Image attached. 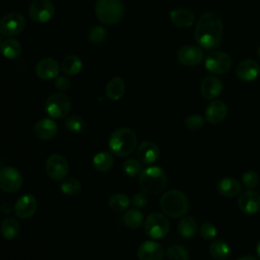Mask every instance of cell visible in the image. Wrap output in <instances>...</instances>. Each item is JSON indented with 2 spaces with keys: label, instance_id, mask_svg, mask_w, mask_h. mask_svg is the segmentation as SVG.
<instances>
[{
  "label": "cell",
  "instance_id": "obj_1",
  "mask_svg": "<svg viewBox=\"0 0 260 260\" xmlns=\"http://www.w3.org/2000/svg\"><path fill=\"white\" fill-rule=\"evenodd\" d=\"M222 32L223 27L220 17L214 12H205L197 20L194 37L200 47L213 50L220 44Z\"/></svg>",
  "mask_w": 260,
  "mask_h": 260
},
{
  "label": "cell",
  "instance_id": "obj_2",
  "mask_svg": "<svg viewBox=\"0 0 260 260\" xmlns=\"http://www.w3.org/2000/svg\"><path fill=\"white\" fill-rule=\"evenodd\" d=\"M108 146L113 155L119 157L128 156L136 149L137 135L128 127L118 128L111 133Z\"/></svg>",
  "mask_w": 260,
  "mask_h": 260
},
{
  "label": "cell",
  "instance_id": "obj_3",
  "mask_svg": "<svg viewBox=\"0 0 260 260\" xmlns=\"http://www.w3.org/2000/svg\"><path fill=\"white\" fill-rule=\"evenodd\" d=\"M159 207L164 214L171 218L184 216L189 210V200L187 196L178 189L166 191L159 200Z\"/></svg>",
  "mask_w": 260,
  "mask_h": 260
},
{
  "label": "cell",
  "instance_id": "obj_4",
  "mask_svg": "<svg viewBox=\"0 0 260 260\" xmlns=\"http://www.w3.org/2000/svg\"><path fill=\"white\" fill-rule=\"evenodd\" d=\"M166 172L157 166H150L142 170L138 177V186L142 192L149 195L160 193L167 186Z\"/></svg>",
  "mask_w": 260,
  "mask_h": 260
},
{
  "label": "cell",
  "instance_id": "obj_5",
  "mask_svg": "<svg viewBox=\"0 0 260 260\" xmlns=\"http://www.w3.org/2000/svg\"><path fill=\"white\" fill-rule=\"evenodd\" d=\"M94 12L96 18L103 24H116L123 17L124 4L122 0H98Z\"/></svg>",
  "mask_w": 260,
  "mask_h": 260
},
{
  "label": "cell",
  "instance_id": "obj_6",
  "mask_svg": "<svg viewBox=\"0 0 260 260\" xmlns=\"http://www.w3.org/2000/svg\"><path fill=\"white\" fill-rule=\"evenodd\" d=\"M71 99L64 92H56L47 98L44 108L50 118H66L71 109Z\"/></svg>",
  "mask_w": 260,
  "mask_h": 260
},
{
  "label": "cell",
  "instance_id": "obj_7",
  "mask_svg": "<svg viewBox=\"0 0 260 260\" xmlns=\"http://www.w3.org/2000/svg\"><path fill=\"white\" fill-rule=\"evenodd\" d=\"M144 232L152 240H161L170 232V222L166 214L160 212L150 213L144 221Z\"/></svg>",
  "mask_w": 260,
  "mask_h": 260
},
{
  "label": "cell",
  "instance_id": "obj_8",
  "mask_svg": "<svg viewBox=\"0 0 260 260\" xmlns=\"http://www.w3.org/2000/svg\"><path fill=\"white\" fill-rule=\"evenodd\" d=\"M47 176L55 181L59 182L66 178L69 173V164L65 156L59 153L51 154L45 164Z\"/></svg>",
  "mask_w": 260,
  "mask_h": 260
},
{
  "label": "cell",
  "instance_id": "obj_9",
  "mask_svg": "<svg viewBox=\"0 0 260 260\" xmlns=\"http://www.w3.org/2000/svg\"><path fill=\"white\" fill-rule=\"evenodd\" d=\"M23 184L20 172L10 166L2 167L0 170V189L5 193H15Z\"/></svg>",
  "mask_w": 260,
  "mask_h": 260
},
{
  "label": "cell",
  "instance_id": "obj_10",
  "mask_svg": "<svg viewBox=\"0 0 260 260\" xmlns=\"http://www.w3.org/2000/svg\"><path fill=\"white\" fill-rule=\"evenodd\" d=\"M28 14L32 21L45 23L55 14V6L51 0H34L28 8Z\"/></svg>",
  "mask_w": 260,
  "mask_h": 260
},
{
  "label": "cell",
  "instance_id": "obj_11",
  "mask_svg": "<svg viewBox=\"0 0 260 260\" xmlns=\"http://www.w3.org/2000/svg\"><path fill=\"white\" fill-rule=\"evenodd\" d=\"M233 64V60L229 54L221 51H214L208 54L205 59V68L214 74L226 73Z\"/></svg>",
  "mask_w": 260,
  "mask_h": 260
},
{
  "label": "cell",
  "instance_id": "obj_12",
  "mask_svg": "<svg viewBox=\"0 0 260 260\" xmlns=\"http://www.w3.org/2000/svg\"><path fill=\"white\" fill-rule=\"evenodd\" d=\"M25 27V19L18 12H10L4 15L0 22V32L5 37L19 35Z\"/></svg>",
  "mask_w": 260,
  "mask_h": 260
},
{
  "label": "cell",
  "instance_id": "obj_13",
  "mask_svg": "<svg viewBox=\"0 0 260 260\" xmlns=\"http://www.w3.org/2000/svg\"><path fill=\"white\" fill-rule=\"evenodd\" d=\"M38 202L32 194L26 193L21 195L13 206V214L20 219H28L32 217L37 211Z\"/></svg>",
  "mask_w": 260,
  "mask_h": 260
},
{
  "label": "cell",
  "instance_id": "obj_14",
  "mask_svg": "<svg viewBox=\"0 0 260 260\" xmlns=\"http://www.w3.org/2000/svg\"><path fill=\"white\" fill-rule=\"evenodd\" d=\"M260 74V65L254 59H245L241 61L236 67L237 77L245 82L255 80Z\"/></svg>",
  "mask_w": 260,
  "mask_h": 260
},
{
  "label": "cell",
  "instance_id": "obj_15",
  "mask_svg": "<svg viewBox=\"0 0 260 260\" xmlns=\"http://www.w3.org/2000/svg\"><path fill=\"white\" fill-rule=\"evenodd\" d=\"M136 155L142 164L151 165L158 159L160 150L154 141L145 140L138 145L136 149Z\"/></svg>",
  "mask_w": 260,
  "mask_h": 260
},
{
  "label": "cell",
  "instance_id": "obj_16",
  "mask_svg": "<svg viewBox=\"0 0 260 260\" xmlns=\"http://www.w3.org/2000/svg\"><path fill=\"white\" fill-rule=\"evenodd\" d=\"M178 60L185 66H197L203 60V51L193 45L183 46L178 51Z\"/></svg>",
  "mask_w": 260,
  "mask_h": 260
},
{
  "label": "cell",
  "instance_id": "obj_17",
  "mask_svg": "<svg viewBox=\"0 0 260 260\" xmlns=\"http://www.w3.org/2000/svg\"><path fill=\"white\" fill-rule=\"evenodd\" d=\"M60 67L58 62L50 57L41 59L36 65V74L43 80L55 79L58 77Z\"/></svg>",
  "mask_w": 260,
  "mask_h": 260
},
{
  "label": "cell",
  "instance_id": "obj_18",
  "mask_svg": "<svg viewBox=\"0 0 260 260\" xmlns=\"http://www.w3.org/2000/svg\"><path fill=\"white\" fill-rule=\"evenodd\" d=\"M239 208L246 214L252 215L260 211V194L248 190L242 193L238 199Z\"/></svg>",
  "mask_w": 260,
  "mask_h": 260
},
{
  "label": "cell",
  "instance_id": "obj_19",
  "mask_svg": "<svg viewBox=\"0 0 260 260\" xmlns=\"http://www.w3.org/2000/svg\"><path fill=\"white\" fill-rule=\"evenodd\" d=\"M137 257L139 260H162L164 248L155 241H145L139 245Z\"/></svg>",
  "mask_w": 260,
  "mask_h": 260
},
{
  "label": "cell",
  "instance_id": "obj_20",
  "mask_svg": "<svg viewBox=\"0 0 260 260\" xmlns=\"http://www.w3.org/2000/svg\"><path fill=\"white\" fill-rule=\"evenodd\" d=\"M35 135L44 141L53 139L58 133V125L51 118H43L34 126Z\"/></svg>",
  "mask_w": 260,
  "mask_h": 260
},
{
  "label": "cell",
  "instance_id": "obj_21",
  "mask_svg": "<svg viewBox=\"0 0 260 260\" xmlns=\"http://www.w3.org/2000/svg\"><path fill=\"white\" fill-rule=\"evenodd\" d=\"M228 115V107L220 100L210 102L205 109V119L210 124H219Z\"/></svg>",
  "mask_w": 260,
  "mask_h": 260
},
{
  "label": "cell",
  "instance_id": "obj_22",
  "mask_svg": "<svg viewBox=\"0 0 260 260\" xmlns=\"http://www.w3.org/2000/svg\"><path fill=\"white\" fill-rule=\"evenodd\" d=\"M222 91L221 80L216 76H206L200 85V92L206 100H214Z\"/></svg>",
  "mask_w": 260,
  "mask_h": 260
},
{
  "label": "cell",
  "instance_id": "obj_23",
  "mask_svg": "<svg viewBox=\"0 0 260 260\" xmlns=\"http://www.w3.org/2000/svg\"><path fill=\"white\" fill-rule=\"evenodd\" d=\"M170 18L178 27H189L195 21L194 13L184 7L176 8L170 12Z\"/></svg>",
  "mask_w": 260,
  "mask_h": 260
},
{
  "label": "cell",
  "instance_id": "obj_24",
  "mask_svg": "<svg viewBox=\"0 0 260 260\" xmlns=\"http://www.w3.org/2000/svg\"><path fill=\"white\" fill-rule=\"evenodd\" d=\"M197 231L198 225L196 219L189 215L184 216L177 225V232L183 239H192L195 237Z\"/></svg>",
  "mask_w": 260,
  "mask_h": 260
},
{
  "label": "cell",
  "instance_id": "obj_25",
  "mask_svg": "<svg viewBox=\"0 0 260 260\" xmlns=\"http://www.w3.org/2000/svg\"><path fill=\"white\" fill-rule=\"evenodd\" d=\"M217 191L224 197H235L241 192V184L233 178H223L217 183Z\"/></svg>",
  "mask_w": 260,
  "mask_h": 260
},
{
  "label": "cell",
  "instance_id": "obj_26",
  "mask_svg": "<svg viewBox=\"0 0 260 260\" xmlns=\"http://www.w3.org/2000/svg\"><path fill=\"white\" fill-rule=\"evenodd\" d=\"M125 93V83L120 77H113L106 85V95L111 101H119Z\"/></svg>",
  "mask_w": 260,
  "mask_h": 260
},
{
  "label": "cell",
  "instance_id": "obj_27",
  "mask_svg": "<svg viewBox=\"0 0 260 260\" xmlns=\"http://www.w3.org/2000/svg\"><path fill=\"white\" fill-rule=\"evenodd\" d=\"M16 218L17 217L8 216L2 220L1 234L4 239L11 241L14 240L19 235L20 224Z\"/></svg>",
  "mask_w": 260,
  "mask_h": 260
},
{
  "label": "cell",
  "instance_id": "obj_28",
  "mask_svg": "<svg viewBox=\"0 0 260 260\" xmlns=\"http://www.w3.org/2000/svg\"><path fill=\"white\" fill-rule=\"evenodd\" d=\"M114 165V157L111 152L100 151L92 157V166L98 172H108Z\"/></svg>",
  "mask_w": 260,
  "mask_h": 260
},
{
  "label": "cell",
  "instance_id": "obj_29",
  "mask_svg": "<svg viewBox=\"0 0 260 260\" xmlns=\"http://www.w3.org/2000/svg\"><path fill=\"white\" fill-rule=\"evenodd\" d=\"M209 253L216 260H225L231 255V247L222 240H213L209 245Z\"/></svg>",
  "mask_w": 260,
  "mask_h": 260
},
{
  "label": "cell",
  "instance_id": "obj_30",
  "mask_svg": "<svg viewBox=\"0 0 260 260\" xmlns=\"http://www.w3.org/2000/svg\"><path fill=\"white\" fill-rule=\"evenodd\" d=\"M1 51L5 58L16 59L21 54V45L14 39H7L1 42Z\"/></svg>",
  "mask_w": 260,
  "mask_h": 260
},
{
  "label": "cell",
  "instance_id": "obj_31",
  "mask_svg": "<svg viewBox=\"0 0 260 260\" xmlns=\"http://www.w3.org/2000/svg\"><path fill=\"white\" fill-rule=\"evenodd\" d=\"M61 68L62 71L67 75H76L82 69V61L76 55H69L63 59Z\"/></svg>",
  "mask_w": 260,
  "mask_h": 260
},
{
  "label": "cell",
  "instance_id": "obj_32",
  "mask_svg": "<svg viewBox=\"0 0 260 260\" xmlns=\"http://www.w3.org/2000/svg\"><path fill=\"white\" fill-rule=\"evenodd\" d=\"M144 221L143 214L138 208H129L123 215L124 224L132 230L138 229Z\"/></svg>",
  "mask_w": 260,
  "mask_h": 260
},
{
  "label": "cell",
  "instance_id": "obj_33",
  "mask_svg": "<svg viewBox=\"0 0 260 260\" xmlns=\"http://www.w3.org/2000/svg\"><path fill=\"white\" fill-rule=\"evenodd\" d=\"M130 198L124 193H115L109 199V207L115 212H123L128 209Z\"/></svg>",
  "mask_w": 260,
  "mask_h": 260
},
{
  "label": "cell",
  "instance_id": "obj_34",
  "mask_svg": "<svg viewBox=\"0 0 260 260\" xmlns=\"http://www.w3.org/2000/svg\"><path fill=\"white\" fill-rule=\"evenodd\" d=\"M64 125L66 129L73 134H79L82 133L85 130L86 124L82 117L77 115H71L67 116L64 121Z\"/></svg>",
  "mask_w": 260,
  "mask_h": 260
},
{
  "label": "cell",
  "instance_id": "obj_35",
  "mask_svg": "<svg viewBox=\"0 0 260 260\" xmlns=\"http://www.w3.org/2000/svg\"><path fill=\"white\" fill-rule=\"evenodd\" d=\"M81 183L76 178H65L60 183V191L68 196L77 195L81 191Z\"/></svg>",
  "mask_w": 260,
  "mask_h": 260
},
{
  "label": "cell",
  "instance_id": "obj_36",
  "mask_svg": "<svg viewBox=\"0 0 260 260\" xmlns=\"http://www.w3.org/2000/svg\"><path fill=\"white\" fill-rule=\"evenodd\" d=\"M167 257L169 260H189V252L184 246L173 244L167 249Z\"/></svg>",
  "mask_w": 260,
  "mask_h": 260
},
{
  "label": "cell",
  "instance_id": "obj_37",
  "mask_svg": "<svg viewBox=\"0 0 260 260\" xmlns=\"http://www.w3.org/2000/svg\"><path fill=\"white\" fill-rule=\"evenodd\" d=\"M141 161L138 158H134V157H130L124 160L122 169L123 172L125 173V175H127L128 177H136L139 176L140 173L142 172L141 170Z\"/></svg>",
  "mask_w": 260,
  "mask_h": 260
},
{
  "label": "cell",
  "instance_id": "obj_38",
  "mask_svg": "<svg viewBox=\"0 0 260 260\" xmlns=\"http://www.w3.org/2000/svg\"><path fill=\"white\" fill-rule=\"evenodd\" d=\"M107 38V31L102 25L92 26L88 31V40L92 44H102Z\"/></svg>",
  "mask_w": 260,
  "mask_h": 260
},
{
  "label": "cell",
  "instance_id": "obj_39",
  "mask_svg": "<svg viewBox=\"0 0 260 260\" xmlns=\"http://www.w3.org/2000/svg\"><path fill=\"white\" fill-rule=\"evenodd\" d=\"M258 182H259L258 175L254 171H247L242 176V183L249 190H252L253 188H255L258 185Z\"/></svg>",
  "mask_w": 260,
  "mask_h": 260
},
{
  "label": "cell",
  "instance_id": "obj_40",
  "mask_svg": "<svg viewBox=\"0 0 260 260\" xmlns=\"http://www.w3.org/2000/svg\"><path fill=\"white\" fill-rule=\"evenodd\" d=\"M185 124H186V127L190 130H198L203 126L204 119L202 116L198 114H193L187 117Z\"/></svg>",
  "mask_w": 260,
  "mask_h": 260
},
{
  "label": "cell",
  "instance_id": "obj_41",
  "mask_svg": "<svg viewBox=\"0 0 260 260\" xmlns=\"http://www.w3.org/2000/svg\"><path fill=\"white\" fill-rule=\"evenodd\" d=\"M200 236L205 240H213L216 236V228L211 222H204L199 228Z\"/></svg>",
  "mask_w": 260,
  "mask_h": 260
},
{
  "label": "cell",
  "instance_id": "obj_42",
  "mask_svg": "<svg viewBox=\"0 0 260 260\" xmlns=\"http://www.w3.org/2000/svg\"><path fill=\"white\" fill-rule=\"evenodd\" d=\"M55 86L61 92H65V91L69 90V88L71 86V82H70L69 78H67L65 76H58L55 78Z\"/></svg>",
  "mask_w": 260,
  "mask_h": 260
},
{
  "label": "cell",
  "instance_id": "obj_43",
  "mask_svg": "<svg viewBox=\"0 0 260 260\" xmlns=\"http://www.w3.org/2000/svg\"><path fill=\"white\" fill-rule=\"evenodd\" d=\"M131 202L135 207L142 208L148 203V199H147L146 195L144 194V192L143 193L139 192V193H136L135 195H133V197L131 198Z\"/></svg>",
  "mask_w": 260,
  "mask_h": 260
},
{
  "label": "cell",
  "instance_id": "obj_44",
  "mask_svg": "<svg viewBox=\"0 0 260 260\" xmlns=\"http://www.w3.org/2000/svg\"><path fill=\"white\" fill-rule=\"evenodd\" d=\"M0 211H1L3 214L7 215V214H9L11 211H13V207H12L8 202H3V203L1 204Z\"/></svg>",
  "mask_w": 260,
  "mask_h": 260
},
{
  "label": "cell",
  "instance_id": "obj_45",
  "mask_svg": "<svg viewBox=\"0 0 260 260\" xmlns=\"http://www.w3.org/2000/svg\"><path fill=\"white\" fill-rule=\"evenodd\" d=\"M237 260H257V259H256V257H254L252 255H244V256L238 258Z\"/></svg>",
  "mask_w": 260,
  "mask_h": 260
},
{
  "label": "cell",
  "instance_id": "obj_46",
  "mask_svg": "<svg viewBox=\"0 0 260 260\" xmlns=\"http://www.w3.org/2000/svg\"><path fill=\"white\" fill-rule=\"evenodd\" d=\"M256 251H257V255H258V256H259V258H260V241H259V242H258V244H257Z\"/></svg>",
  "mask_w": 260,
  "mask_h": 260
},
{
  "label": "cell",
  "instance_id": "obj_47",
  "mask_svg": "<svg viewBox=\"0 0 260 260\" xmlns=\"http://www.w3.org/2000/svg\"><path fill=\"white\" fill-rule=\"evenodd\" d=\"M258 56H259V58H260V47H259V49H258Z\"/></svg>",
  "mask_w": 260,
  "mask_h": 260
}]
</instances>
